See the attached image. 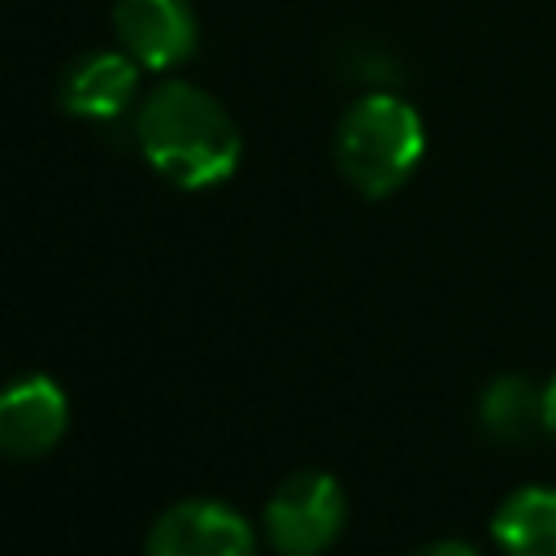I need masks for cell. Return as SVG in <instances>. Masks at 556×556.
<instances>
[{
    "label": "cell",
    "instance_id": "5b68a950",
    "mask_svg": "<svg viewBox=\"0 0 556 556\" xmlns=\"http://www.w3.org/2000/svg\"><path fill=\"white\" fill-rule=\"evenodd\" d=\"M113 30L122 52H130L143 70H174L200 43L187 0H113Z\"/></svg>",
    "mask_w": 556,
    "mask_h": 556
},
{
    "label": "cell",
    "instance_id": "9c48e42d",
    "mask_svg": "<svg viewBox=\"0 0 556 556\" xmlns=\"http://www.w3.org/2000/svg\"><path fill=\"white\" fill-rule=\"evenodd\" d=\"M504 556H556V486H517L491 517Z\"/></svg>",
    "mask_w": 556,
    "mask_h": 556
},
{
    "label": "cell",
    "instance_id": "8992f818",
    "mask_svg": "<svg viewBox=\"0 0 556 556\" xmlns=\"http://www.w3.org/2000/svg\"><path fill=\"white\" fill-rule=\"evenodd\" d=\"M70 400L48 374L17 378L0 391V456L35 460L65 439Z\"/></svg>",
    "mask_w": 556,
    "mask_h": 556
},
{
    "label": "cell",
    "instance_id": "52a82bcc",
    "mask_svg": "<svg viewBox=\"0 0 556 556\" xmlns=\"http://www.w3.org/2000/svg\"><path fill=\"white\" fill-rule=\"evenodd\" d=\"M139 61L130 52H83L61 70L56 100L65 113L87 122H113L135 104Z\"/></svg>",
    "mask_w": 556,
    "mask_h": 556
},
{
    "label": "cell",
    "instance_id": "8fae6325",
    "mask_svg": "<svg viewBox=\"0 0 556 556\" xmlns=\"http://www.w3.org/2000/svg\"><path fill=\"white\" fill-rule=\"evenodd\" d=\"M543 395H547V400H543V434H547V439L556 443V374L547 378Z\"/></svg>",
    "mask_w": 556,
    "mask_h": 556
},
{
    "label": "cell",
    "instance_id": "30bf717a",
    "mask_svg": "<svg viewBox=\"0 0 556 556\" xmlns=\"http://www.w3.org/2000/svg\"><path fill=\"white\" fill-rule=\"evenodd\" d=\"M408 556H478V552L469 543H460V539H439V543H426V547H417Z\"/></svg>",
    "mask_w": 556,
    "mask_h": 556
},
{
    "label": "cell",
    "instance_id": "6da1fadb",
    "mask_svg": "<svg viewBox=\"0 0 556 556\" xmlns=\"http://www.w3.org/2000/svg\"><path fill=\"white\" fill-rule=\"evenodd\" d=\"M135 139L148 165L174 187L204 191L235 174L243 139L235 117L195 83H161L139 100Z\"/></svg>",
    "mask_w": 556,
    "mask_h": 556
},
{
    "label": "cell",
    "instance_id": "3957f363",
    "mask_svg": "<svg viewBox=\"0 0 556 556\" xmlns=\"http://www.w3.org/2000/svg\"><path fill=\"white\" fill-rule=\"evenodd\" d=\"M348 521L343 486L326 469H300L274 486L265 500V539L282 556L326 552Z\"/></svg>",
    "mask_w": 556,
    "mask_h": 556
},
{
    "label": "cell",
    "instance_id": "ba28073f",
    "mask_svg": "<svg viewBox=\"0 0 556 556\" xmlns=\"http://www.w3.org/2000/svg\"><path fill=\"white\" fill-rule=\"evenodd\" d=\"M543 387L530 374H500L486 382L482 400H478V426L486 430L491 443L504 447H521L530 439L543 434Z\"/></svg>",
    "mask_w": 556,
    "mask_h": 556
},
{
    "label": "cell",
    "instance_id": "7a4b0ae2",
    "mask_svg": "<svg viewBox=\"0 0 556 556\" xmlns=\"http://www.w3.org/2000/svg\"><path fill=\"white\" fill-rule=\"evenodd\" d=\"M421 152H426V126L417 109L391 91H365L339 117L334 165L369 200L404 187Z\"/></svg>",
    "mask_w": 556,
    "mask_h": 556
},
{
    "label": "cell",
    "instance_id": "277c9868",
    "mask_svg": "<svg viewBox=\"0 0 556 556\" xmlns=\"http://www.w3.org/2000/svg\"><path fill=\"white\" fill-rule=\"evenodd\" d=\"M143 556H256V534L222 500H178L152 521Z\"/></svg>",
    "mask_w": 556,
    "mask_h": 556
}]
</instances>
